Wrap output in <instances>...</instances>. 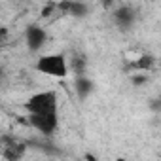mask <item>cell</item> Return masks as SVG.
<instances>
[{
    "label": "cell",
    "instance_id": "7",
    "mask_svg": "<svg viewBox=\"0 0 161 161\" xmlns=\"http://www.w3.org/2000/svg\"><path fill=\"white\" fill-rule=\"evenodd\" d=\"M91 82L86 78V76H82L80 74V78H78V82H76V89H78V93H80V97H86L89 91H91Z\"/></svg>",
    "mask_w": 161,
    "mask_h": 161
},
{
    "label": "cell",
    "instance_id": "6",
    "mask_svg": "<svg viewBox=\"0 0 161 161\" xmlns=\"http://www.w3.org/2000/svg\"><path fill=\"white\" fill-rule=\"evenodd\" d=\"M86 64H87L86 57H78V55H74V57L70 59V63H68V68H70V70H74L76 74H84Z\"/></svg>",
    "mask_w": 161,
    "mask_h": 161
},
{
    "label": "cell",
    "instance_id": "4",
    "mask_svg": "<svg viewBox=\"0 0 161 161\" xmlns=\"http://www.w3.org/2000/svg\"><path fill=\"white\" fill-rule=\"evenodd\" d=\"M46 40H47V32L38 25H32L25 31V42L31 51H40L46 46Z\"/></svg>",
    "mask_w": 161,
    "mask_h": 161
},
{
    "label": "cell",
    "instance_id": "2",
    "mask_svg": "<svg viewBox=\"0 0 161 161\" xmlns=\"http://www.w3.org/2000/svg\"><path fill=\"white\" fill-rule=\"evenodd\" d=\"M25 110L29 114H49L59 110V99L55 91H40L27 99Z\"/></svg>",
    "mask_w": 161,
    "mask_h": 161
},
{
    "label": "cell",
    "instance_id": "10",
    "mask_svg": "<svg viewBox=\"0 0 161 161\" xmlns=\"http://www.w3.org/2000/svg\"><path fill=\"white\" fill-rule=\"evenodd\" d=\"M0 110H2V101H0Z\"/></svg>",
    "mask_w": 161,
    "mask_h": 161
},
{
    "label": "cell",
    "instance_id": "3",
    "mask_svg": "<svg viewBox=\"0 0 161 161\" xmlns=\"http://www.w3.org/2000/svg\"><path fill=\"white\" fill-rule=\"evenodd\" d=\"M29 125L32 129H36L38 133H42L44 136H51L57 131V127H59V116H57V112L29 114Z\"/></svg>",
    "mask_w": 161,
    "mask_h": 161
},
{
    "label": "cell",
    "instance_id": "5",
    "mask_svg": "<svg viewBox=\"0 0 161 161\" xmlns=\"http://www.w3.org/2000/svg\"><path fill=\"white\" fill-rule=\"evenodd\" d=\"M114 17H116V21H118L119 27H131L135 23V10L129 8V6H121V8L116 10Z\"/></svg>",
    "mask_w": 161,
    "mask_h": 161
},
{
    "label": "cell",
    "instance_id": "9",
    "mask_svg": "<svg viewBox=\"0 0 161 161\" xmlns=\"http://www.w3.org/2000/svg\"><path fill=\"white\" fill-rule=\"evenodd\" d=\"M4 38H6V31H4V29H0V44L4 42Z\"/></svg>",
    "mask_w": 161,
    "mask_h": 161
},
{
    "label": "cell",
    "instance_id": "8",
    "mask_svg": "<svg viewBox=\"0 0 161 161\" xmlns=\"http://www.w3.org/2000/svg\"><path fill=\"white\" fill-rule=\"evenodd\" d=\"M152 63H153V59H152L150 55H142V57H140V61H138V68L146 70V68H148V66H150Z\"/></svg>",
    "mask_w": 161,
    "mask_h": 161
},
{
    "label": "cell",
    "instance_id": "1",
    "mask_svg": "<svg viewBox=\"0 0 161 161\" xmlns=\"http://www.w3.org/2000/svg\"><path fill=\"white\" fill-rule=\"evenodd\" d=\"M36 70L44 76L55 78V80H63L68 76L70 68H68V59L64 53H46L36 61Z\"/></svg>",
    "mask_w": 161,
    "mask_h": 161
}]
</instances>
